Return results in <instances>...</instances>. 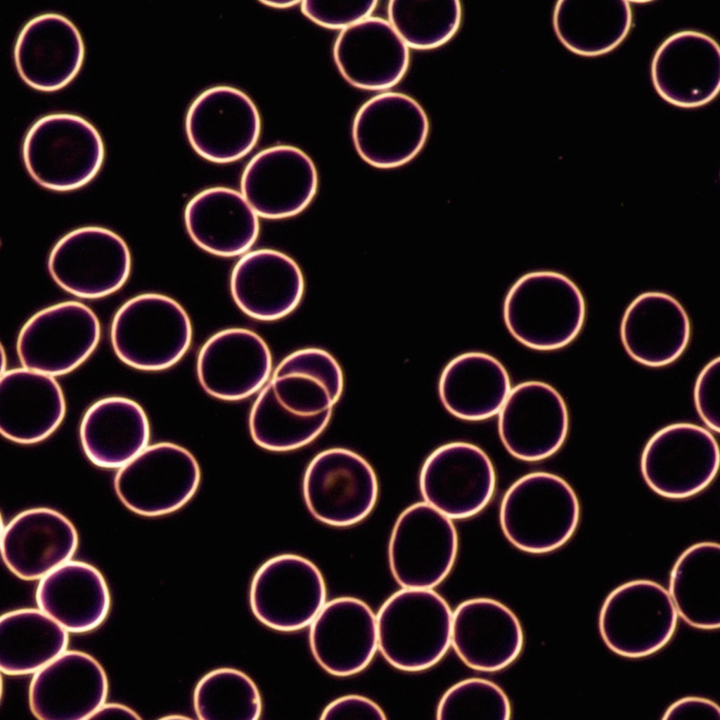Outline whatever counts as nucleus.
Wrapping results in <instances>:
<instances>
[{"label":"nucleus","mask_w":720,"mask_h":720,"mask_svg":"<svg viewBox=\"0 0 720 720\" xmlns=\"http://www.w3.org/2000/svg\"><path fill=\"white\" fill-rule=\"evenodd\" d=\"M263 4L277 8H287L293 6L300 3L297 0H264L261 1Z\"/></svg>","instance_id":"46"},{"label":"nucleus","mask_w":720,"mask_h":720,"mask_svg":"<svg viewBox=\"0 0 720 720\" xmlns=\"http://www.w3.org/2000/svg\"><path fill=\"white\" fill-rule=\"evenodd\" d=\"M688 624L703 630L720 626V546L704 541L686 548L671 570L668 591Z\"/></svg>","instance_id":"35"},{"label":"nucleus","mask_w":720,"mask_h":720,"mask_svg":"<svg viewBox=\"0 0 720 720\" xmlns=\"http://www.w3.org/2000/svg\"><path fill=\"white\" fill-rule=\"evenodd\" d=\"M256 212L243 194L226 187L205 189L187 204V231L200 248L213 255L233 257L248 250L257 238Z\"/></svg>","instance_id":"32"},{"label":"nucleus","mask_w":720,"mask_h":720,"mask_svg":"<svg viewBox=\"0 0 720 720\" xmlns=\"http://www.w3.org/2000/svg\"><path fill=\"white\" fill-rule=\"evenodd\" d=\"M678 613L662 586L648 579L624 583L607 596L598 627L605 645L628 658L650 655L671 639Z\"/></svg>","instance_id":"7"},{"label":"nucleus","mask_w":720,"mask_h":720,"mask_svg":"<svg viewBox=\"0 0 720 720\" xmlns=\"http://www.w3.org/2000/svg\"><path fill=\"white\" fill-rule=\"evenodd\" d=\"M719 448L705 428L688 423L667 425L646 443L641 471L656 494L672 499L693 496L707 488L719 466Z\"/></svg>","instance_id":"10"},{"label":"nucleus","mask_w":720,"mask_h":720,"mask_svg":"<svg viewBox=\"0 0 720 720\" xmlns=\"http://www.w3.org/2000/svg\"><path fill=\"white\" fill-rule=\"evenodd\" d=\"M13 55L16 69L27 84L41 91H55L67 85L79 71L84 44L70 19L45 13L22 27Z\"/></svg>","instance_id":"24"},{"label":"nucleus","mask_w":720,"mask_h":720,"mask_svg":"<svg viewBox=\"0 0 720 720\" xmlns=\"http://www.w3.org/2000/svg\"><path fill=\"white\" fill-rule=\"evenodd\" d=\"M388 21L408 47L437 48L458 31L462 8L458 0H392Z\"/></svg>","instance_id":"38"},{"label":"nucleus","mask_w":720,"mask_h":720,"mask_svg":"<svg viewBox=\"0 0 720 720\" xmlns=\"http://www.w3.org/2000/svg\"><path fill=\"white\" fill-rule=\"evenodd\" d=\"M272 368L269 348L256 333L246 328L225 329L201 347L197 375L210 395L226 401L243 399L266 382Z\"/></svg>","instance_id":"23"},{"label":"nucleus","mask_w":720,"mask_h":720,"mask_svg":"<svg viewBox=\"0 0 720 720\" xmlns=\"http://www.w3.org/2000/svg\"><path fill=\"white\" fill-rule=\"evenodd\" d=\"M523 642L517 616L494 599L465 600L452 614L451 643L460 659L473 669L492 672L504 669L518 657Z\"/></svg>","instance_id":"26"},{"label":"nucleus","mask_w":720,"mask_h":720,"mask_svg":"<svg viewBox=\"0 0 720 720\" xmlns=\"http://www.w3.org/2000/svg\"><path fill=\"white\" fill-rule=\"evenodd\" d=\"M344 387L342 371L329 352L297 350L277 366L250 411L253 441L272 451L302 447L327 427Z\"/></svg>","instance_id":"1"},{"label":"nucleus","mask_w":720,"mask_h":720,"mask_svg":"<svg viewBox=\"0 0 720 720\" xmlns=\"http://www.w3.org/2000/svg\"><path fill=\"white\" fill-rule=\"evenodd\" d=\"M111 342L118 358L143 371H161L177 363L192 340L190 318L174 299L158 293L137 295L115 314Z\"/></svg>","instance_id":"6"},{"label":"nucleus","mask_w":720,"mask_h":720,"mask_svg":"<svg viewBox=\"0 0 720 720\" xmlns=\"http://www.w3.org/2000/svg\"><path fill=\"white\" fill-rule=\"evenodd\" d=\"M720 709L713 701L700 697H685L671 705L663 720H719Z\"/></svg>","instance_id":"44"},{"label":"nucleus","mask_w":720,"mask_h":720,"mask_svg":"<svg viewBox=\"0 0 720 720\" xmlns=\"http://www.w3.org/2000/svg\"><path fill=\"white\" fill-rule=\"evenodd\" d=\"M195 151L217 163L236 161L257 143L261 131L259 111L241 90L226 85L207 89L191 104L185 122Z\"/></svg>","instance_id":"17"},{"label":"nucleus","mask_w":720,"mask_h":720,"mask_svg":"<svg viewBox=\"0 0 720 720\" xmlns=\"http://www.w3.org/2000/svg\"><path fill=\"white\" fill-rule=\"evenodd\" d=\"M303 496L311 514L335 527L355 525L366 518L378 496V482L370 463L356 452L331 448L309 463Z\"/></svg>","instance_id":"11"},{"label":"nucleus","mask_w":720,"mask_h":720,"mask_svg":"<svg viewBox=\"0 0 720 720\" xmlns=\"http://www.w3.org/2000/svg\"><path fill=\"white\" fill-rule=\"evenodd\" d=\"M377 4L378 1L373 0H304L301 3V10L320 26L343 30L371 16Z\"/></svg>","instance_id":"41"},{"label":"nucleus","mask_w":720,"mask_h":720,"mask_svg":"<svg viewBox=\"0 0 720 720\" xmlns=\"http://www.w3.org/2000/svg\"><path fill=\"white\" fill-rule=\"evenodd\" d=\"M106 718H127L141 719V716L130 707L115 702H104L89 719Z\"/></svg>","instance_id":"45"},{"label":"nucleus","mask_w":720,"mask_h":720,"mask_svg":"<svg viewBox=\"0 0 720 720\" xmlns=\"http://www.w3.org/2000/svg\"><path fill=\"white\" fill-rule=\"evenodd\" d=\"M233 299L248 316L259 321L286 316L299 305L304 290L296 262L275 250L261 249L242 257L230 280Z\"/></svg>","instance_id":"28"},{"label":"nucleus","mask_w":720,"mask_h":720,"mask_svg":"<svg viewBox=\"0 0 720 720\" xmlns=\"http://www.w3.org/2000/svg\"><path fill=\"white\" fill-rule=\"evenodd\" d=\"M458 543L451 518L426 502L409 506L396 520L388 546L395 581L406 589L437 586L453 568Z\"/></svg>","instance_id":"9"},{"label":"nucleus","mask_w":720,"mask_h":720,"mask_svg":"<svg viewBox=\"0 0 720 720\" xmlns=\"http://www.w3.org/2000/svg\"><path fill=\"white\" fill-rule=\"evenodd\" d=\"M242 194L256 212L266 219H283L302 212L318 188V174L311 158L288 145L265 148L246 165L240 181Z\"/></svg>","instance_id":"19"},{"label":"nucleus","mask_w":720,"mask_h":720,"mask_svg":"<svg viewBox=\"0 0 720 720\" xmlns=\"http://www.w3.org/2000/svg\"><path fill=\"white\" fill-rule=\"evenodd\" d=\"M309 636L311 653L325 671L352 676L366 668L378 649L376 616L364 601L338 597L323 605Z\"/></svg>","instance_id":"22"},{"label":"nucleus","mask_w":720,"mask_h":720,"mask_svg":"<svg viewBox=\"0 0 720 720\" xmlns=\"http://www.w3.org/2000/svg\"><path fill=\"white\" fill-rule=\"evenodd\" d=\"M333 54L344 79L365 90L395 86L406 74L410 59L409 47L389 21L373 16L342 30Z\"/></svg>","instance_id":"25"},{"label":"nucleus","mask_w":720,"mask_h":720,"mask_svg":"<svg viewBox=\"0 0 720 720\" xmlns=\"http://www.w3.org/2000/svg\"><path fill=\"white\" fill-rule=\"evenodd\" d=\"M430 129L423 107L399 92H385L366 101L356 112L352 140L359 156L377 168L401 166L421 150Z\"/></svg>","instance_id":"15"},{"label":"nucleus","mask_w":720,"mask_h":720,"mask_svg":"<svg viewBox=\"0 0 720 720\" xmlns=\"http://www.w3.org/2000/svg\"><path fill=\"white\" fill-rule=\"evenodd\" d=\"M452 614L435 591L403 588L384 602L376 615L378 648L399 670L429 669L449 648Z\"/></svg>","instance_id":"3"},{"label":"nucleus","mask_w":720,"mask_h":720,"mask_svg":"<svg viewBox=\"0 0 720 720\" xmlns=\"http://www.w3.org/2000/svg\"><path fill=\"white\" fill-rule=\"evenodd\" d=\"M22 152L32 178L57 191L87 184L100 170L105 155L97 129L83 117L68 112L36 120L25 136Z\"/></svg>","instance_id":"5"},{"label":"nucleus","mask_w":720,"mask_h":720,"mask_svg":"<svg viewBox=\"0 0 720 720\" xmlns=\"http://www.w3.org/2000/svg\"><path fill=\"white\" fill-rule=\"evenodd\" d=\"M568 428L563 398L543 382L518 384L499 411L500 438L508 451L522 461H537L554 454L563 444Z\"/></svg>","instance_id":"18"},{"label":"nucleus","mask_w":720,"mask_h":720,"mask_svg":"<svg viewBox=\"0 0 720 720\" xmlns=\"http://www.w3.org/2000/svg\"><path fill=\"white\" fill-rule=\"evenodd\" d=\"M35 596L39 609L71 633L97 628L110 607L108 586L101 572L77 560H68L41 577Z\"/></svg>","instance_id":"31"},{"label":"nucleus","mask_w":720,"mask_h":720,"mask_svg":"<svg viewBox=\"0 0 720 720\" xmlns=\"http://www.w3.org/2000/svg\"><path fill=\"white\" fill-rule=\"evenodd\" d=\"M580 506L572 487L562 477L535 472L515 481L500 508V524L518 549L545 553L564 545L579 524Z\"/></svg>","instance_id":"4"},{"label":"nucleus","mask_w":720,"mask_h":720,"mask_svg":"<svg viewBox=\"0 0 720 720\" xmlns=\"http://www.w3.org/2000/svg\"><path fill=\"white\" fill-rule=\"evenodd\" d=\"M320 719L385 720L387 717L381 707L371 699L359 695H347L329 703Z\"/></svg>","instance_id":"43"},{"label":"nucleus","mask_w":720,"mask_h":720,"mask_svg":"<svg viewBox=\"0 0 720 720\" xmlns=\"http://www.w3.org/2000/svg\"><path fill=\"white\" fill-rule=\"evenodd\" d=\"M510 391V378L504 366L482 352H468L453 359L439 382L444 406L466 420H484L496 414Z\"/></svg>","instance_id":"34"},{"label":"nucleus","mask_w":720,"mask_h":720,"mask_svg":"<svg viewBox=\"0 0 720 720\" xmlns=\"http://www.w3.org/2000/svg\"><path fill=\"white\" fill-rule=\"evenodd\" d=\"M65 413L63 392L53 376L26 368L1 374L0 430L4 437L37 443L58 428Z\"/></svg>","instance_id":"30"},{"label":"nucleus","mask_w":720,"mask_h":720,"mask_svg":"<svg viewBox=\"0 0 720 720\" xmlns=\"http://www.w3.org/2000/svg\"><path fill=\"white\" fill-rule=\"evenodd\" d=\"M585 316V300L578 286L553 271L524 274L511 286L503 304L510 333L522 344L538 350L570 344L581 331Z\"/></svg>","instance_id":"2"},{"label":"nucleus","mask_w":720,"mask_h":720,"mask_svg":"<svg viewBox=\"0 0 720 720\" xmlns=\"http://www.w3.org/2000/svg\"><path fill=\"white\" fill-rule=\"evenodd\" d=\"M696 410L705 423L716 432L720 430V359L709 361L699 373L694 387Z\"/></svg>","instance_id":"42"},{"label":"nucleus","mask_w":720,"mask_h":720,"mask_svg":"<svg viewBox=\"0 0 720 720\" xmlns=\"http://www.w3.org/2000/svg\"><path fill=\"white\" fill-rule=\"evenodd\" d=\"M631 23V7L624 0H560L553 15L561 43L584 56L614 49L626 37Z\"/></svg>","instance_id":"36"},{"label":"nucleus","mask_w":720,"mask_h":720,"mask_svg":"<svg viewBox=\"0 0 720 720\" xmlns=\"http://www.w3.org/2000/svg\"><path fill=\"white\" fill-rule=\"evenodd\" d=\"M439 720H508L511 707L508 696L496 683L470 678L450 687L437 708Z\"/></svg>","instance_id":"40"},{"label":"nucleus","mask_w":720,"mask_h":720,"mask_svg":"<svg viewBox=\"0 0 720 720\" xmlns=\"http://www.w3.org/2000/svg\"><path fill=\"white\" fill-rule=\"evenodd\" d=\"M326 598V583L319 569L309 560L290 553L264 562L250 589V605L256 618L285 632L310 625Z\"/></svg>","instance_id":"13"},{"label":"nucleus","mask_w":720,"mask_h":720,"mask_svg":"<svg viewBox=\"0 0 720 720\" xmlns=\"http://www.w3.org/2000/svg\"><path fill=\"white\" fill-rule=\"evenodd\" d=\"M690 324L687 312L674 297L646 292L628 306L622 319L620 337L628 354L650 367L676 361L688 346Z\"/></svg>","instance_id":"29"},{"label":"nucleus","mask_w":720,"mask_h":720,"mask_svg":"<svg viewBox=\"0 0 720 720\" xmlns=\"http://www.w3.org/2000/svg\"><path fill=\"white\" fill-rule=\"evenodd\" d=\"M194 710L201 720H257L262 705L259 691L244 672L233 668L214 669L198 682Z\"/></svg>","instance_id":"39"},{"label":"nucleus","mask_w":720,"mask_h":720,"mask_svg":"<svg viewBox=\"0 0 720 720\" xmlns=\"http://www.w3.org/2000/svg\"><path fill=\"white\" fill-rule=\"evenodd\" d=\"M419 485L427 503L451 519H465L477 514L490 501L496 475L482 449L455 442L428 456L421 468Z\"/></svg>","instance_id":"16"},{"label":"nucleus","mask_w":720,"mask_h":720,"mask_svg":"<svg viewBox=\"0 0 720 720\" xmlns=\"http://www.w3.org/2000/svg\"><path fill=\"white\" fill-rule=\"evenodd\" d=\"M131 259L125 241L99 226H84L61 238L48 261L49 273L67 292L95 299L118 290L131 271Z\"/></svg>","instance_id":"14"},{"label":"nucleus","mask_w":720,"mask_h":720,"mask_svg":"<svg viewBox=\"0 0 720 720\" xmlns=\"http://www.w3.org/2000/svg\"><path fill=\"white\" fill-rule=\"evenodd\" d=\"M68 642V631L40 609L8 612L0 619L1 671L35 673L65 652Z\"/></svg>","instance_id":"37"},{"label":"nucleus","mask_w":720,"mask_h":720,"mask_svg":"<svg viewBox=\"0 0 720 720\" xmlns=\"http://www.w3.org/2000/svg\"><path fill=\"white\" fill-rule=\"evenodd\" d=\"M106 673L91 655L65 650L36 671L29 705L41 720H87L105 702Z\"/></svg>","instance_id":"20"},{"label":"nucleus","mask_w":720,"mask_h":720,"mask_svg":"<svg viewBox=\"0 0 720 720\" xmlns=\"http://www.w3.org/2000/svg\"><path fill=\"white\" fill-rule=\"evenodd\" d=\"M655 89L667 102L695 108L711 101L720 86V49L694 30L676 32L656 51L651 65Z\"/></svg>","instance_id":"21"},{"label":"nucleus","mask_w":720,"mask_h":720,"mask_svg":"<svg viewBox=\"0 0 720 720\" xmlns=\"http://www.w3.org/2000/svg\"><path fill=\"white\" fill-rule=\"evenodd\" d=\"M200 481V469L193 455L181 446L163 442L147 446L120 467L114 488L128 509L155 517L186 505Z\"/></svg>","instance_id":"8"},{"label":"nucleus","mask_w":720,"mask_h":720,"mask_svg":"<svg viewBox=\"0 0 720 720\" xmlns=\"http://www.w3.org/2000/svg\"><path fill=\"white\" fill-rule=\"evenodd\" d=\"M78 542L77 532L65 515L52 508H34L20 513L6 525L1 552L15 576L35 580L70 560Z\"/></svg>","instance_id":"27"},{"label":"nucleus","mask_w":720,"mask_h":720,"mask_svg":"<svg viewBox=\"0 0 720 720\" xmlns=\"http://www.w3.org/2000/svg\"><path fill=\"white\" fill-rule=\"evenodd\" d=\"M83 451L89 461L104 468H120L148 443L150 425L143 408L122 397L94 403L79 428Z\"/></svg>","instance_id":"33"},{"label":"nucleus","mask_w":720,"mask_h":720,"mask_svg":"<svg viewBox=\"0 0 720 720\" xmlns=\"http://www.w3.org/2000/svg\"><path fill=\"white\" fill-rule=\"evenodd\" d=\"M101 326L85 304L68 301L34 314L21 328L17 352L24 368L51 376L81 365L96 349Z\"/></svg>","instance_id":"12"}]
</instances>
